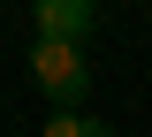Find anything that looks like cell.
Instances as JSON below:
<instances>
[{
    "label": "cell",
    "mask_w": 152,
    "mask_h": 137,
    "mask_svg": "<svg viewBox=\"0 0 152 137\" xmlns=\"http://www.w3.org/2000/svg\"><path fill=\"white\" fill-rule=\"evenodd\" d=\"M31 84L53 99V107H84V92H91L84 38H38V46H31Z\"/></svg>",
    "instance_id": "1"
},
{
    "label": "cell",
    "mask_w": 152,
    "mask_h": 137,
    "mask_svg": "<svg viewBox=\"0 0 152 137\" xmlns=\"http://www.w3.org/2000/svg\"><path fill=\"white\" fill-rule=\"evenodd\" d=\"M91 0H31V23H38V38H84L91 31Z\"/></svg>",
    "instance_id": "2"
},
{
    "label": "cell",
    "mask_w": 152,
    "mask_h": 137,
    "mask_svg": "<svg viewBox=\"0 0 152 137\" xmlns=\"http://www.w3.org/2000/svg\"><path fill=\"white\" fill-rule=\"evenodd\" d=\"M46 137H114L107 122H91V114H76V107H61L53 122H46Z\"/></svg>",
    "instance_id": "3"
}]
</instances>
